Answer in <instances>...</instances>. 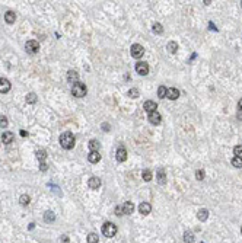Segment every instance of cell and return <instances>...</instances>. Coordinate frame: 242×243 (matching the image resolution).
<instances>
[{
    "instance_id": "4",
    "label": "cell",
    "mask_w": 242,
    "mask_h": 243,
    "mask_svg": "<svg viewBox=\"0 0 242 243\" xmlns=\"http://www.w3.org/2000/svg\"><path fill=\"white\" fill-rule=\"evenodd\" d=\"M130 53H131L133 58H142V55L144 54V48L140 44H133Z\"/></svg>"
},
{
    "instance_id": "8",
    "label": "cell",
    "mask_w": 242,
    "mask_h": 243,
    "mask_svg": "<svg viewBox=\"0 0 242 243\" xmlns=\"http://www.w3.org/2000/svg\"><path fill=\"white\" fill-rule=\"evenodd\" d=\"M149 121H150V124H153V125H159L160 121H162V116H160V114L158 111H155L152 114H149Z\"/></svg>"
},
{
    "instance_id": "12",
    "label": "cell",
    "mask_w": 242,
    "mask_h": 243,
    "mask_svg": "<svg viewBox=\"0 0 242 243\" xmlns=\"http://www.w3.org/2000/svg\"><path fill=\"white\" fill-rule=\"evenodd\" d=\"M143 108L146 112H149V114H152V112H155L156 111V108H158V105L155 104L153 100H146L143 104Z\"/></svg>"
},
{
    "instance_id": "2",
    "label": "cell",
    "mask_w": 242,
    "mask_h": 243,
    "mask_svg": "<svg viewBox=\"0 0 242 243\" xmlns=\"http://www.w3.org/2000/svg\"><path fill=\"white\" fill-rule=\"evenodd\" d=\"M86 92H88L86 84H83V83H80V82L75 83L72 86V95L76 96V98H83V96L86 95Z\"/></svg>"
},
{
    "instance_id": "37",
    "label": "cell",
    "mask_w": 242,
    "mask_h": 243,
    "mask_svg": "<svg viewBox=\"0 0 242 243\" xmlns=\"http://www.w3.org/2000/svg\"><path fill=\"white\" fill-rule=\"evenodd\" d=\"M115 214H117V216H121V214H123V208H121V205H117V207H115Z\"/></svg>"
},
{
    "instance_id": "5",
    "label": "cell",
    "mask_w": 242,
    "mask_h": 243,
    "mask_svg": "<svg viewBox=\"0 0 242 243\" xmlns=\"http://www.w3.org/2000/svg\"><path fill=\"white\" fill-rule=\"evenodd\" d=\"M25 48H26V51L29 53V54H37V53L39 51V44L37 42V41L31 39V41H28L26 44H25Z\"/></svg>"
},
{
    "instance_id": "21",
    "label": "cell",
    "mask_w": 242,
    "mask_h": 243,
    "mask_svg": "<svg viewBox=\"0 0 242 243\" xmlns=\"http://www.w3.org/2000/svg\"><path fill=\"white\" fill-rule=\"evenodd\" d=\"M166 48H168V51H169L171 54H175L176 50H178V42H175V41H171V42H168Z\"/></svg>"
},
{
    "instance_id": "29",
    "label": "cell",
    "mask_w": 242,
    "mask_h": 243,
    "mask_svg": "<svg viewBox=\"0 0 242 243\" xmlns=\"http://www.w3.org/2000/svg\"><path fill=\"white\" fill-rule=\"evenodd\" d=\"M142 176H143V179L146 181V182H149V181H152V172L149 170V169H146V170H143V173H142Z\"/></svg>"
},
{
    "instance_id": "32",
    "label": "cell",
    "mask_w": 242,
    "mask_h": 243,
    "mask_svg": "<svg viewBox=\"0 0 242 243\" xmlns=\"http://www.w3.org/2000/svg\"><path fill=\"white\" fill-rule=\"evenodd\" d=\"M233 153H235L236 157H242V144H238V146L233 147Z\"/></svg>"
},
{
    "instance_id": "1",
    "label": "cell",
    "mask_w": 242,
    "mask_h": 243,
    "mask_svg": "<svg viewBox=\"0 0 242 243\" xmlns=\"http://www.w3.org/2000/svg\"><path fill=\"white\" fill-rule=\"evenodd\" d=\"M60 144L63 149L66 150H72L75 147V135L70 131H66L60 135Z\"/></svg>"
},
{
    "instance_id": "40",
    "label": "cell",
    "mask_w": 242,
    "mask_h": 243,
    "mask_svg": "<svg viewBox=\"0 0 242 243\" xmlns=\"http://www.w3.org/2000/svg\"><path fill=\"white\" fill-rule=\"evenodd\" d=\"M21 135H22V137H26V135H28V133H26V131H25V130H21Z\"/></svg>"
},
{
    "instance_id": "17",
    "label": "cell",
    "mask_w": 242,
    "mask_h": 243,
    "mask_svg": "<svg viewBox=\"0 0 242 243\" xmlns=\"http://www.w3.org/2000/svg\"><path fill=\"white\" fill-rule=\"evenodd\" d=\"M156 178H158V182H159L160 185H165V183H166V175H165V170H163L162 167H160V169H158Z\"/></svg>"
},
{
    "instance_id": "31",
    "label": "cell",
    "mask_w": 242,
    "mask_h": 243,
    "mask_svg": "<svg viewBox=\"0 0 242 243\" xmlns=\"http://www.w3.org/2000/svg\"><path fill=\"white\" fill-rule=\"evenodd\" d=\"M99 239H98V234H95V233H91L88 236V243H98Z\"/></svg>"
},
{
    "instance_id": "36",
    "label": "cell",
    "mask_w": 242,
    "mask_h": 243,
    "mask_svg": "<svg viewBox=\"0 0 242 243\" xmlns=\"http://www.w3.org/2000/svg\"><path fill=\"white\" fill-rule=\"evenodd\" d=\"M196 178H197L198 181H203V179H204V170H201V169H200V170L196 172Z\"/></svg>"
},
{
    "instance_id": "3",
    "label": "cell",
    "mask_w": 242,
    "mask_h": 243,
    "mask_svg": "<svg viewBox=\"0 0 242 243\" xmlns=\"http://www.w3.org/2000/svg\"><path fill=\"white\" fill-rule=\"evenodd\" d=\"M102 234L107 236V237H114L117 234V226L114 223H105L104 226H102Z\"/></svg>"
},
{
    "instance_id": "39",
    "label": "cell",
    "mask_w": 242,
    "mask_h": 243,
    "mask_svg": "<svg viewBox=\"0 0 242 243\" xmlns=\"http://www.w3.org/2000/svg\"><path fill=\"white\" fill-rule=\"evenodd\" d=\"M102 130H105V131H110V125H108L107 122H104V124H102Z\"/></svg>"
},
{
    "instance_id": "26",
    "label": "cell",
    "mask_w": 242,
    "mask_h": 243,
    "mask_svg": "<svg viewBox=\"0 0 242 243\" xmlns=\"http://www.w3.org/2000/svg\"><path fill=\"white\" fill-rule=\"evenodd\" d=\"M37 157L39 159V162H44V160H45V157H47V151H45L44 149L37 150Z\"/></svg>"
},
{
    "instance_id": "42",
    "label": "cell",
    "mask_w": 242,
    "mask_h": 243,
    "mask_svg": "<svg viewBox=\"0 0 242 243\" xmlns=\"http://www.w3.org/2000/svg\"><path fill=\"white\" fill-rule=\"evenodd\" d=\"M61 242L67 243V242H69V237H66V236H64V237H61Z\"/></svg>"
},
{
    "instance_id": "33",
    "label": "cell",
    "mask_w": 242,
    "mask_h": 243,
    "mask_svg": "<svg viewBox=\"0 0 242 243\" xmlns=\"http://www.w3.org/2000/svg\"><path fill=\"white\" fill-rule=\"evenodd\" d=\"M26 102H28V104H35V102H37V95H35V93H28L26 95Z\"/></svg>"
},
{
    "instance_id": "38",
    "label": "cell",
    "mask_w": 242,
    "mask_h": 243,
    "mask_svg": "<svg viewBox=\"0 0 242 243\" xmlns=\"http://www.w3.org/2000/svg\"><path fill=\"white\" fill-rule=\"evenodd\" d=\"M39 169H41L42 172H45V170H47V163H45V162H41V165H39Z\"/></svg>"
},
{
    "instance_id": "30",
    "label": "cell",
    "mask_w": 242,
    "mask_h": 243,
    "mask_svg": "<svg viewBox=\"0 0 242 243\" xmlns=\"http://www.w3.org/2000/svg\"><path fill=\"white\" fill-rule=\"evenodd\" d=\"M232 166H235V167H242V157H233L232 159Z\"/></svg>"
},
{
    "instance_id": "22",
    "label": "cell",
    "mask_w": 242,
    "mask_h": 243,
    "mask_svg": "<svg viewBox=\"0 0 242 243\" xmlns=\"http://www.w3.org/2000/svg\"><path fill=\"white\" fill-rule=\"evenodd\" d=\"M44 220L47 221V223H53V221L55 220L54 213H53V211H45V214H44Z\"/></svg>"
},
{
    "instance_id": "14",
    "label": "cell",
    "mask_w": 242,
    "mask_h": 243,
    "mask_svg": "<svg viewBox=\"0 0 242 243\" xmlns=\"http://www.w3.org/2000/svg\"><path fill=\"white\" fill-rule=\"evenodd\" d=\"M139 211H140V214H143V216H147L149 213L152 211V205L149 204V202H142V204L139 205Z\"/></svg>"
},
{
    "instance_id": "41",
    "label": "cell",
    "mask_w": 242,
    "mask_h": 243,
    "mask_svg": "<svg viewBox=\"0 0 242 243\" xmlns=\"http://www.w3.org/2000/svg\"><path fill=\"white\" fill-rule=\"evenodd\" d=\"M238 108H239V109L242 111V98L239 99V102H238Z\"/></svg>"
},
{
    "instance_id": "35",
    "label": "cell",
    "mask_w": 242,
    "mask_h": 243,
    "mask_svg": "<svg viewBox=\"0 0 242 243\" xmlns=\"http://www.w3.org/2000/svg\"><path fill=\"white\" fill-rule=\"evenodd\" d=\"M153 32L155 33H162V32H163V28H162L160 23H155V25H153Z\"/></svg>"
},
{
    "instance_id": "28",
    "label": "cell",
    "mask_w": 242,
    "mask_h": 243,
    "mask_svg": "<svg viewBox=\"0 0 242 243\" xmlns=\"http://www.w3.org/2000/svg\"><path fill=\"white\" fill-rule=\"evenodd\" d=\"M128 98H133V99H136L139 98V89L137 88H131L128 90Z\"/></svg>"
},
{
    "instance_id": "27",
    "label": "cell",
    "mask_w": 242,
    "mask_h": 243,
    "mask_svg": "<svg viewBox=\"0 0 242 243\" xmlns=\"http://www.w3.org/2000/svg\"><path fill=\"white\" fill-rule=\"evenodd\" d=\"M166 92H168V89H166L165 86H159V89H158V96H159L160 99H163V98H166Z\"/></svg>"
},
{
    "instance_id": "24",
    "label": "cell",
    "mask_w": 242,
    "mask_h": 243,
    "mask_svg": "<svg viewBox=\"0 0 242 243\" xmlns=\"http://www.w3.org/2000/svg\"><path fill=\"white\" fill-rule=\"evenodd\" d=\"M184 242L185 243H193L194 242V234L191 232H185L184 233Z\"/></svg>"
},
{
    "instance_id": "18",
    "label": "cell",
    "mask_w": 242,
    "mask_h": 243,
    "mask_svg": "<svg viewBox=\"0 0 242 243\" xmlns=\"http://www.w3.org/2000/svg\"><path fill=\"white\" fill-rule=\"evenodd\" d=\"M88 160L91 162V163H98V162L101 160V155H99L98 151H91L88 155Z\"/></svg>"
},
{
    "instance_id": "16",
    "label": "cell",
    "mask_w": 242,
    "mask_h": 243,
    "mask_svg": "<svg viewBox=\"0 0 242 243\" xmlns=\"http://www.w3.org/2000/svg\"><path fill=\"white\" fill-rule=\"evenodd\" d=\"M13 138H15V135H13V133H10V131H5V133L2 134V141L5 144H10L12 141H13Z\"/></svg>"
},
{
    "instance_id": "9",
    "label": "cell",
    "mask_w": 242,
    "mask_h": 243,
    "mask_svg": "<svg viewBox=\"0 0 242 243\" xmlns=\"http://www.w3.org/2000/svg\"><path fill=\"white\" fill-rule=\"evenodd\" d=\"M10 88H12V84H10V82H9L7 79L0 77V92H2V93L9 92V90H10Z\"/></svg>"
},
{
    "instance_id": "7",
    "label": "cell",
    "mask_w": 242,
    "mask_h": 243,
    "mask_svg": "<svg viewBox=\"0 0 242 243\" xmlns=\"http://www.w3.org/2000/svg\"><path fill=\"white\" fill-rule=\"evenodd\" d=\"M115 157H117V160L118 162H126L127 160V150H126L124 146H120V147L117 149Z\"/></svg>"
},
{
    "instance_id": "23",
    "label": "cell",
    "mask_w": 242,
    "mask_h": 243,
    "mask_svg": "<svg viewBox=\"0 0 242 243\" xmlns=\"http://www.w3.org/2000/svg\"><path fill=\"white\" fill-rule=\"evenodd\" d=\"M19 202H21V205H29V202H31V198H29V195H26V194L21 195V198H19Z\"/></svg>"
},
{
    "instance_id": "43",
    "label": "cell",
    "mask_w": 242,
    "mask_h": 243,
    "mask_svg": "<svg viewBox=\"0 0 242 243\" xmlns=\"http://www.w3.org/2000/svg\"><path fill=\"white\" fill-rule=\"evenodd\" d=\"M241 233H242V229H241Z\"/></svg>"
},
{
    "instance_id": "25",
    "label": "cell",
    "mask_w": 242,
    "mask_h": 243,
    "mask_svg": "<svg viewBox=\"0 0 242 243\" xmlns=\"http://www.w3.org/2000/svg\"><path fill=\"white\" fill-rule=\"evenodd\" d=\"M88 146H89V149H91V151H98V149H99V143L96 140H91Z\"/></svg>"
},
{
    "instance_id": "15",
    "label": "cell",
    "mask_w": 242,
    "mask_h": 243,
    "mask_svg": "<svg viewBox=\"0 0 242 243\" xmlns=\"http://www.w3.org/2000/svg\"><path fill=\"white\" fill-rule=\"evenodd\" d=\"M67 80H69V83H72V84L77 83V80H79V73H77L76 70H70V72L67 73Z\"/></svg>"
},
{
    "instance_id": "11",
    "label": "cell",
    "mask_w": 242,
    "mask_h": 243,
    "mask_svg": "<svg viewBox=\"0 0 242 243\" xmlns=\"http://www.w3.org/2000/svg\"><path fill=\"white\" fill-rule=\"evenodd\" d=\"M166 98L171 100H175L179 98V90L175 88H169L168 89V92H166Z\"/></svg>"
},
{
    "instance_id": "13",
    "label": "cell",
    "mask_w": 242,
    "mask_h": 243,
    "mask_svg": "<svg viewBox=\"0 0 242 243\" xmlns=\"http://www.w3.org/2000/svg\"><path fill=\"white\" fill-rule=\"evenodd\" d=\"M88 186L91 189H98L99 186H101V179H99V178H96V176H92L88 181Z\"/></svg>"
},
{
    "instance_id": "19",
    "label": "cell",
    "mask_w": 242,
    "mask_h": 243,
    "mask_svg": "<svg viewBox=\"0 0 242 243\" xmlns=\"http://www.w3.org/2000/svg\"><path fill=\"white\" fill-rule=\"evenodd\" d=\"M5 21L9 23V25H12V23L16 21V15H15V13H13L12 10H7L5 13Z\"/></svg>"
},
{
    "instance_id": "20",
    "label": "cell",
    "mask_w": 242,
    "mask_h": 243,
    "mask_svg": "<svg viewBox=\"0 0 242 243\" xmlns=\"http://www.w3.org/2000/svg\"><path fill=\"white\" fill-rule=\"evenodd\" d=\"M197 217L200 221H206L207 220V217H209V211L206 210V208H201V210L197 213Z\"/></svg>"
},
{
    "instance_id": "6",
    "label": "cell",
    "mask_w": 242,
    "mask_h": 243,
    "mask_svg": "<svg viewBox=\"0 0 242 243\" xmlns=\"http://www.w3.org/2000/svg\"><path fill=\"white\" fill-rule=\"evenodd\" d=\"M136 72L140 74V76H146L149 73V64L144 63V61H139L136 64Z\"/></svg>"
},
{
    "instance_id": "34",
    "label": "cell",
    "mask_w": 242,
    "mask_h": 243,
    "mask_svg": "<svg viewBox=\"0 0 242 243\" xmlns=\"http://www.w3.org/2000/svg\"><path fill=\"white\" fill-rule=\"evenodd\" d=\"M7 124H9L7 118H6L5 115H0V127H2V128H6V127H7Z\"/></svg>"
},
{
    "instance_id": "10",
    "label": "cell",
    "mask_w": 242,
    "mask_h": 243,
    "mask_svg": "<svg viewBox=\"0 0 242 243\" xmlns=\"http://www.w3.org/2000/svg\"><path fill=\"white\" fill-rule=\"evenodd\" d=\"M121 208H123V214L128 216V214H133V211H134V204L130 202V201H127V202H124V204L121 205Z\"/></svg>"
}]
</instances>
